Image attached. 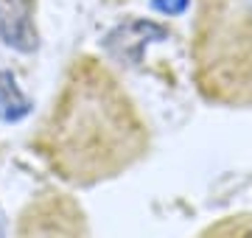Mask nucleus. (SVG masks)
Listing matches in <instances>:
<instances>
[{
    "label": "nucleus",
    "instance_id": "obj_1",
    "mask_svg": "<svg viewBox=\"0 0 252 238\" xmlns=\"http://www.w3.org/2000/svg\"><path fill=\"white\" fill-rule=\"evenodd\" d=\"M45 154L70 182H98L143 154L146 129L112 76L90 59L73 67L54 104Z\"/></svg>",
    "mask_w": 252,
    "mask_h": 238
},
{
    "label": "nucleus",
    "instance_id": "obj_5",
    "mask_svg": "<svg viewBox=\"0 0 252 238\" xmlns=\"http://www.w3.org/2000/svg\"><path fill=\"white\" fill-rule=\"evenodd\" d=\"M31 101L23 92V87L17 84L14 73L0 70V120L3 123H20L23 118L31 115Z\"/></svg>",
    "mask_w": 252,
    "mask_h": 238
},
{
    "label": "nucleus",
    "instance_id": "obj_4",
    "mask_svg": "<svg viewBox=\"0 0 252 238\" xmlns=\"http://www.w3.org/2000/svg\"><path fill=\"white\" fill-rule=\"evenodd\" d=\"M0 42L17 54H34L39 48L34 0H0Z\"/></svg>",
    "mask_w": 252,
    "mask_h": 238
},
{
    "label": "nucleus",
    "instance_id": "obj_3",
    "mask_svg": "<svg viewBox=\"0 0 252 238\" xmlns=\"http://www.w3.org/2000/svg\"><path fill=\"white\" fill-rule=\"evenodd\" d=\"M168 37V31L152 20H126L104 37V51L121 64H140L146 48Z\"/></svg>",
    "mask_w": 252,
    "mask_h": 238
},
{
    "label": "nucleus",
    "instance_id": "obj_7",
    "mask_svg": "<svg viewBox=\"0 0 252 238\" xmlns=\"http://www.w3.org/2000/svg\"><path fill=\"white\" fill-rule=\"evenodd\" d=\"M6 233H9V221H6V213L0 210V238H6Z\"/></svg>",
    "mask_w": 252,
    "mask_h": 238
},
{
    "label": "nucleus",
    "instance_id": "obj_2",
    "mask_svg": "<svg viewBox=\"0 0 252 238\" xmlns=\"http://www.w3.org/2000/svg\"><path fill=\"white\" fill-rule=\"evenodd\" d=\"M193 73L207 101L252 107V0H199Z\"/></svg>",
    "mask_w": 252,
    "mask_h": 238
},
{
    "label": "nucleus",
    "instance_id": "obj_6",
    "mask_svg": "<svg viewBox=\"0 0 252 238\" xmlns=\"http://www.w3.org/2000/svg\"><path fill=\"white\" fill-rule=\"evenodd\" d=\"M190 6V0H152V9L165 14V17H177V14H185Z\"/></svg>",
    "mask_w": 252,
    "mask_h": 238
}]
</instances>
